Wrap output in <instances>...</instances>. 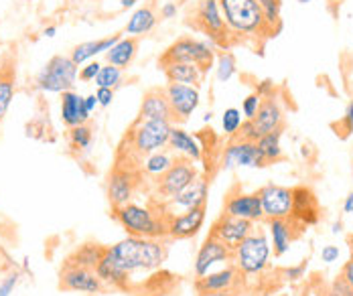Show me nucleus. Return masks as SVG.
Wrapping results in <instances>:
<instances>
[{
  "label": "nucleus",
  "instance_id": "nucleus-1",
  "mask_svg": "<svg viewBox=\"0 0 353 296\" xmlns=\"http://www.w3.org/2000/svg\"><path fill=\"white\" fill-rule=\"evenodd\" d=\"M169 256L167 240H146L128 235L116 246L106 248L96 266V274L110 288H124L137 272H152Z\"/></svg>",
  "mask_w": 353,
  "mask_h": 296
},
{
  "label": "nucleus",
  "instance_id": "nucleus-2",
  "mask_svg": "<svg viewBox=\"0 0 353 296\" xmlns=\"http://www.w3.org/2000/svg\"><path fill=\"white\" fill-rule=\"evenodd\" d=\"M116 222L128 235L146 240H167V213L161 205L148 201L146 205L128 203L120 209H114Z\"/></svg>",
  "mask_w": 353,
  "mask_h": 296
},
{
  "label": "nucleus",
  "instance_id": "nucleus-3",
  "mask_svg": "<svg viewBox=\"0 0 353 296\" xmlns=\"http://www.w3.org/2000/svg\"><path fill=\"white\" fill-rule=\"evenodd\" d=\"M234 39H270L258 0H217Z\"/></svg>",
  "mask_w": 353,
  "mask_h": 296
},
{
  "label": "nucleus",
  "instance_id": "nucleus-4",
  "mask_svg": "<svg viewBox=\"0 0 353 296\" xmlns=\"http://www.w3.org/2000/svg\"><path fill=\"white\" fill-rule=\"evenodd\" d=\"M173 130V122L169 120H137L134 126L128 130L126 134V142H128V156H126V165L120 167H128V162H137V167L141 169V162L144 156L163 150L169 145V136Z\"/></svg>",
  "mask_w": 353,
  "mask_h": 296
},
{
  "label": "nucleus",
  "instance_id": "nucleus-5",
  "mask_svg": "<svg viewBox=\"0 0 353 296\" xmlns=\"http://www.w3.org/2000/svg\"><path fill=\"white\" fill-rule=\"evenodd\" d=\"M270 254H272V246L268 242L266 231L260 225H254L246 240L232 252V264L244 276H256L268 268Z\"/></svg>",
  "mask_w": 353,
  "mask_h": 296
},
{
  "label": "nucleus",
  "instance_id": "nucleus-6",
  "mask_svg": "<svg viewBox=\"0 0 353 296\" xmlns=\"http://www.w3.org/2000/svg\"><path fill=\"white\" fill-rule=\"evenodd\" d=\"M189 25H193V29H197L199 33L208 35L213 45H219L223 49L236 41L223 21L217 0H197L193 8V21H189Z\"/></svg>",
  "mask_w": 353,
  "mask_h": 296
},
{
  "label": "nucleus",
  "instance_id": "nucleus-7",
  "mask_svg": "<svg viewBox=\"0 0 353 296\" xmlns=\"http://www.w3.org/2000/svg\"><path fill=\"white\" fill-rule=\"evenodd\" d=\"M197 177H199V171L193 165V160L179 156L165 175H161L157 181H152L154 183V195L150 197V201L157 205H165L167 201L176 197L181 191H185Z\"/></svg>",
  "mask_w": 353,
  "mask_h": 296
},
{
  "label": "nucleus",
  "instance_id": "nucleus-8",
  "mask_svg": "<svg viewBox=\"0 0 353 296\" xmlns=\"http://www.w3.org/2000/svg\"><path fill=\"white\" fill-rule=\"evenodd\" d=\"M77 79V65L68 55L51 57L45 67L37 75V87L49 94H63L71 92Z\"/></svg>",
  "mask_w": 353,
  "mask_h": 296
},
{
  "label": "nucleus",
  "instance_id": "nucleus-9",
  "mask_svg": "<svg viewBox=\"0 0 353 296\" xmlns=\"http://www.w3.org/2000/svg\"><path fill=\"white\" fill-rule=\"evenodd\" d=\"M169 61H183V63H193L199 65L203 72H208L215 61V51L208 41H199L193 37H181L163 53L159 63H169Z\"/></svg>",
  "mask_w": 353,
  "mask_h": 296
},
{
  "label": "nucleus",
  "instance_id": "nucleus-10",
  "mask_svg": "<svg viewBox=\"0 0 353 296\" xmlns=\"http://www.w3.org/2000/svg\"><path fill=\"white\" fill-rule=\"evenodd\" d=\"M141 183V171L116 165L114 171L110 173V179H108V199H110V205L114 209H120V207L132 203V199H134Z\"/></svg>",
  "mask_w": 353,
  "mask_h": 296
},
{
  "label": "nucleus",
  "instance_id": "nucleus-11",
  "mask_svg": "<svg viewBox=\"0 0 353 296\" xmlns=\"http://www.w3.org/2000/svg\"><path fill=\"white\" fill-rule=\"evenodd\" d=\"M59 288L70 293H85V295H100L106 286L92 268L71 266L65 264L59 276Z\"/></svg>",
  "mask_w": 353,
  "mask_h": 296
},
{
  "label": "nucleus",
  "instance_id": "nucleus-12",
  "mask_svg": "<svg viewBox=\"0 0 353 296\" xmlns=\"http://www.w3.org/2000/svg\"><path fill=\"white\" fill-rule=\"evenodd\" d=\"M264 220H288L292 215V189L281 185H264L260 191Z\"/></svg>",
  "mask_w": 353,
  "mask_h": 296
},
{
  "label": "nucleus",
  "instance_id": "nucleus-13",
  "mask_svg": "<svg viewBox=\"0 0 353 296\" xmlns=\"http://www.w3.org/2000/svg\"><path fill=\"white\" fill-rule=\"evenodd\" d=\"M221 167L223 169H234V167L260 169V167H266V162H264V158H262L256 142L234 138L228 147L223 148Z\"/></svg>",
  "mask_w": 353,
  "mask_h": 296
},
{
  "label": "nucleus",
  "instance_id": "nucleus-14",
  "mask_svg": "<svg viewBox=\"0 0 353 296\" xmlns=\"http://www.w3.org/2000/svg\"><path fill=\"white\" fill-rule=\"evenodd\" d=\"M223 213L240 218V220H248L252 223H258L264 220L262 213V203H260V193H244V191H232L225 197L223 203Z\"/></svg>",
  "mask_w": 353,
  "mask_h": 296
},
{
  "label": "nucleus",
  "instance_id": "nucleus-15",
  "mask_svg": "<svg viewBox=\"0 0 353 296\" xmlns=\"http://www.w3.org/2000/svg\"><path fill=\"white\" fill-rule=\"evenodd\" d=\"M254 225H256V223L248 222V220H240V218L221 213L212 225L210 235L217 237L221 244H225V246L234 252V250L246 240L248 233L254 229Z\"/></svg>",
  "mask_w": 353,
  "mask_h": 296
},
{
  "label": "nucleus",
  "instance_id": "nucleus-16",
  "mask_svg": "<svg viewBox=\"0 0 353 296\" xmlns=\"http://www.w3.org/2000/svg\"><path fill=\"white\" fill-rule=\"evenodd\" d=\"M242 286H244V274L234 264H228L225 268H221L217 272H210L195 280L197 295L219 293V290H240Z\"/></svg>",
  "mask_w": 353,
  "mask_h": 296
},
{
  "label": "nucleus",
  "instance_id": "nucleus-17",
  "mask_svg": "<svg viewBox=\"0 0 353 296\" xmlns=\"http://www.w3.org/2000/svg\"><path fill=\"white\" fill-rule=\"evenodd\" d=\"M167 100L173 108L175 122H185L189 120V116L199 108L201 96H199V87L195 85H185V83H169L165 87Z\"/></svg>",
  "mask_w": 353,
  "mask_h": 296
},
{
  "label": "nucleus",
  "instance_id": "nucleus-18",
  "mask_svg": "<svg viewBox=\"0 0 353 296\" xmlns=\"http://www.w3.org/2000/svg\"><path fill=\"white\" fill-rule=\"evenodd\" d=\"M208 193H210L208 181H205L203 177H197V179L187 187L185 191H181L176 197H173L171 201H167V203L161 205V207H163L165 213H169V215L183 213V211H191V209H199V207H205V203H208Z\"/></svg>",
  "mask_w": 353,
  "mask_h": 296
},
{
  "label": "nucleus",
  "instance_id": "nucleus-19",
  "mask_svg": "<svg viewBox=\"0 0 353 296\" xmlns=\"http://www.w3.org/2000/svg\"><path fill=\"white\" fill-rule=\"evenodd\" d=\"M203 223H205V207L183 211V213H175V215L167 213V233H169V240H173V242L191 240V237H195L199 233Z\"/></svg>",
  "mask_w": 353,
  "mask_h": 296
},
{
  "label": "nucleus",
  "instance_id": "nucleus-20",
  "mask_svg": "<svg viewBox=\"0 0 353 296\" xmlns=\"http://www.w3.org/2000/svg\"><path fill=\"white\" fill-rule=\"evenodd\" d=\"M321 215L317 197L311 189L307 187H294L292 189V215L290 220L301 225L303 229L309 225H315Z\"/></svg>",
  "mask_w": 353,
  "mask_h": 296
},
{
  "label": "nucleus",
  "instance_id": "nucleus-21",
  "mask_svg": "<svg viewBox=\"0 0 353 296\" xmlns=\"http://www.w3.org/2000/svg\"><path fill=\"white\" fill-rule=\"evenodd\" d=\"M225 262H232V250L225 244H221L217 237L208 235V240L201 244V248L195 256V276L201 278L212 272L213 266L225 264Z\"/></svg>",
  "mask_w": 353,
  "mask_h": 296
},
{
  "label": "nucleus",
  "instance_id": "nucleus-22",
  "mask_svg": "<svg viewBox=\"0 0 353 296\" xmlns=\"http://www.w3.org/2000/svg\"><path fill=\"white\" fill-rule=\"evenodd\" d=\"M283 120L284 112L281 108V102L274 96H266L258 108V114L252 118V124L258 130V134L264 136V134L283 130Z\"/></svg>",
  "mask_w": 353,
  "mask_h": 296
},
{
  "label": "nucleus",
  "instance_id": "nucleus-23",
  "mask_svg": "<svg viewBox=\"0 0 353 296\" xmlns=\"http://www.w3.org/2000/svg\"><path fill=\"white\" fill-rule=\"evenodd\" d=\"M270 229V246L276 258L284 256L290 250V244L301 235L303 227L296 225L290 218L288 220H268Z\"/></svg>",
  "mask_w": 353,
  "mask_h": 296
},
{
  "label": "nucleus",
  "instance_id": "nucleus-24",
  "mask_svg": "<svg viewBox=\"0 0 353 296\" xmlns=\"http://www.w3.org/2000/svg\"><path fill=\"white\" fill-rule=\"evenodd\" d=\"M141 120H169V122H175V116H173V108L167 100V94L165 89H148L142 98L141 104Z\"/></svg>",
  "mask_w": 353,
  "mask_h": 296
},
{
  "label": "nucleus",
  "instance_id": "nucleus-25",
  "mask_svg": "<svg viewBox=\"0 0 353 296\" xmlns=\"http://www.w3.org/2000/svg\"><path fill=\"white\" fill-rule=\"evenodd\" d=\"M90 118H92V114L85 110L83 96H79L73 89L61 94V122L68 128H75L79 124H88Z\"/></svg>",
  "mask_w": 353,
  "mask_h": 296
},
{
  "label": "nucleus",
  "instance_id": "nucleus-26",
  "mask_svg": "<svg viewBox=\"0 0 353 296\" xmlns=\"http://www.w3.org/2000/svg\"><path fill=\"white\" fill-rule=\"evenodd\" d=\"M167 148L173 150L176 156L189 158V160H193V162H199V160L203 158V147L197 142L195 136H191V134L185 132L183 128H175V126H173Z\"/></svg>",
  "mask_w": 353,
  "mask_h": 296
},
{
  "label": "nucleus",
  "instance_id": "nucleus-27",
  "mask_svg": "<svg viewBox=\"0 0 353 296\" xmlns=\"http://www.w3.org/2000/svg\"><path fill=\"white\" fill-rule=\"evenodd\" d=\"M159 65L163 67L169 83H185V85L199 87V83L203 81V75H205V72L199 65H193V63L169 61V63H159Z\"/></svg>",
  "mask_w": 353,
  "mask_h": 296
},
{
  "label": "nucleus",
  "instance_id": "nucleus-28",
  "mask_svg": "<svg viewBox=\"0 0 353 296\" xmlns=\"http://www.w3.org/2000/svg\"><path fill=\"white\" fill-rule=\"evenodd\" d=\"M176 158H179V156H176L173 150L163 148V150H157V152H152V154L144 156L139 171H141L142 177L157 181L161 175H165V173L173 167V162H175Z\"/></svg>",
  "mask_w": 353,
  "mask_h": 296
},
{
  "label": "nucleus",
  "instance_id": "nucleus-29",
  "mask_svg": "<svg viewBox=\"0 0 353 296\" xmlns=\"http://www.w3.org/2000/svg\"><path fill=\"white\" fill-rule=\"evenodd\" d=\"M120 35H110V37L98 39V41H85V43H79L73 51H71V59L73 63L79 67L83 63H90L94 57H98L100 53H108L118 41H120Z\"/></svg>",
  "mask_w": 353,
  "mask_h": 296
},
{
  "label": "nucleus",
  "instance_id": "nucleus-30",
  "mask_svg": "<svg viewBox=\"0 0 353 296\" xmlns=\"http://www.w3.org/2000/svg\"><path fill=\"white\" fill-rule=\"evenodd\" d=\"M137 49H139V41L134 37L120 39L110 51L106 53V61L114 67H120V70H126L134 57H137Z\"/></svg>",
  "mask_w": 353,
  "mask_h": 296
},
{
  "label": "nucleus",
  "instance_id": "nucleus-31",
  "mask_svg": "<svg viewBox=\"0 0 353 296\" xmlns=\"http://www.w3.org/2000/svg\"><path fill=\"white\" fill-rule=\"evenodd\" d=\"M104 250H106V248H102V246H98V244H85V246H79V248L71 254L70 258H68L65 264L96 270L98 262H100L102 256H104Z\"/></svg>",
  "mask_w": 353,
  "mask_h": 296
},
{
  "label": "nucleus",
  "instance_id": "nucleus-32",
  "mask_svg": "<svg viewBox=\"0 0 353 296\" xmlns=\"http://www.w3.org/2000/svg\"><path fill=\"white\" fill-rule=\"evenodd\" d=\"M157 25V14L150 8H139L126 23V35L130 37H139V35H146L154 29Z\"/></svg>",
  "mask_w": 353,
  "mask_h": 296
},
{
  "label": "nucleus",
  "instance_id": "nucleus-33",
  "mask_svg": "<svg viewBox=\"0 0 353 296\" xmlns=\"http://www.w3.org/2000/svg\"><path fill=\"white\" fill-rule=\"evenodd\" d=\"M281 138H283V130H276V132H270V134H264L258 138V150L264 158L266 165L270 162H276L283 158V145H281Z\"/></svg>",
  "mask_w": 353,
  "mask_h": 296
},
{
  "label": "nucleus",
  "instance_id": "nucleus-34",
  "mask_svg": "<svg viewBox=\"0 0 353 296\" xmlns=\"http://www.w3.org/2000/svg\"><path fill=\"white\" fill-rule=\"evenodd\" d=\"M258 4H260V10L264 14L268 31L272 33V37H276V33L283 27V17H281L283 0H258Z\"/></svg>",
  "mask_w": 353,
  "mask_h": 296
},
{
  "label": "nucleus",
  "instance_id": "nucleus-35",
  "mask_svg": "<svg viewBox=\"0 0 353 296\" xmlns=\"http://www.w3.org/2000/svg\"><path fill=\"white\" fill-rule=\"evenodd\" d=\"M14 98V75L12 70H0V120L6 116V112Z\"/></svg>",
  "mask_w": 353,
  "mask_h": 296
},
{
  "label": "nucleus",
  "instance_id": "nucleus-36",
  "mask_svg": "<svg viewBox=\"0 0 353 296\" xmlns=\"http://www.w3.org/2000/svg\"><path fill=\"white\" fill-rule=\"evenodd\" d=\"M215 70H217V79H219V81H230V79L236 75V72H238L236 57H234L230 51L219 53V55H217V65H215Z\"/></svg>",
  "mask_w": 353,
  "mask_h": 296
},
{
  "label": "nucleus",
  "instance_id": "nucleus-37",
  "mask_svg": "<svg viewBox=\"0 0 353 296\" xmlns=\"http://www.w3.org/2000/svg\"><path fill=\"white\" fill-rule=\"evenodd\" d=\"M122 81V70L120 67H114V65H102L100 74L96 77V85L98 87H110V89H116Z\"/></svg>",
  "mask_w": 353,
  "mask_h": 296
},
{
  "label": "nucleus",
  "instance_id": "nucleus-38",
  "mask_svg": "<svg viewBox=\"0 0 353 296\" xmlns=\"http://www.w3.org/2000/svg\"><path fill=\"white\" fill-rule=\"evenodd\" d=\"M92 140H94V132H92V128H90L88 124H79V126H75V128H71L70 130L71 147L77 148V150L90 148Z\"/></svg>",
  "mask_w": 353,
  "mask_h": 296
},
{
  "label": "nucleus",
  "instance_id": "nucleus-39",
  "mask_svg": "<svg viewBox=\"0 0 353 296\" xmlns=\"http://www.w3.org/2000/svg\"><path fill=\"white\" fill-rule=\"evenodd\" d=\"M242 124H244V116H242V112L238 110V108H228V110L223 112L221 128H223V132L228 136H236L238 130L242 128Z\"/></svg>",
  "mask_w": 353,
  "mask_h": 296
},
{
  "label": "nucleus",
  "instance_id": "nucleus-40",
  "mask_svg": "<svg viewBox=\"0 0 353 296\" xmlns=\"http://www.w3.org/2000/svg\"><path fill=\"white\" fill-rule=\"evenodd\" d=\"M262 100H264V98H262L258 92L250 94L246 100H244V104H242V114H244V118H246V120H252V118L258 114V108H260Z\"/></svg>",
  "mask_w": 353,
  "mask_h": 296
},
{
  "label": "nucleus",
  "instance_id": "nucleus-41",
  "mask_svg": "<svg viewBox=\"0 0 353 296\" xmlns=\"http://www.w3.org/2000/svg\"><path fill=\"white\" fill-rule=\"evenodd\" d=\"M100 70H102V65L98 63V61H90V63H85L81 70H79V79L81 81H96V77L100 74Z\"/></svg>",
  "mask_w": 353,
  "mask_h": 296
},
{
  "label": "nucleus",
  "instance_id": "nucleus-42",
  "mask_svg": "<svg viewBox=\"0 0 353 296\" xmlns=\"http://www.w3.org/2000/svg\"><path fill=\"white\" fill-rule=\"evenodd\" d=\"M19 278H21V274H19V272L8 274V276L0 282V296L12 295V293H14V288H17V284H19Z\"/></svg>",
  "mask_w": 353,
  "mask_h": 296
},
{
  "label": "nucleus",
  "instance_id": "nucleus-43",
  "mask_svg": "<svg viewBox=\"0 0 353 296\" xmlns=\"http://www.w3.org/2000/svg\"><path fill=\"white\" fill-rule=\"evenodd\" d=\"M329 296H353V290L347 286V282L339 276L335 282H333V286H331V293Z\"/></svg>",
  "mask_w": 353,
  "mask_h": 296
},
{
  "label": "nucleus",
  "instance_id": "nucleus-44",
  "mask_svg": "<svg viewBox=\"0 0 353 296\" xmlns=\"http://www.w3.org/2000/svg\"><path fill=\"white\" fill-rule=\"evenodd\" d=\"M96 98H98V104L102 108H108L114 102V89H110V87H98L96 89Z\"/></svg>",
  "mask_w": 353,
  "mask_h": 296
},
{
  "label": "nucleus",
  "instance_id": "nucleus-45",
  "mask_svg": "<svg viewBox=\"0 0 353 296\" xmlns=\"http://www.w3.org/2000/svg\"><path fill=\"white\" fill-rule=\"evenodd\" d=\"M321 260H323L325 264L337 262V260H339V248H337V246H325L323 252H321Z\"/></svg>",
  "mask_w": 353,
  "mask_h": 296
},
{
  "label": "nucleus",
  "instance_id": "nucleus-46",
  "mask_svg": "<svg viewBox=\"0 0 353 296\" xmlns=\"http://www.w3.org/2000/svg\"><path fill=\"white\" fill-rule=\"evenodd\" d=\"M341 278L347 282V286L353 290V254L350 262H345V266H343V270H341Z\"/></svg>",
  "mask_w": 353,
  "mask_h": 296
},
{
  "label": "nucleus",
  "instance_id": "nucleus-47",
  "mask_svg": "<svg viewBox=\"0 0 353 296\" xmlns=\"http://www.w3.org/2000/svg\"><path fill=\"white\" fill-rule=\"evenodd\" d=\"M303 274H305V264L294 266V268H286V270H284V276H286L288 280H299V278H303Z\"/></svg>",
  "mask_w": 353,
  "mask_h": 296
},
{
  "label": "nucleus",
  "instance_id": "nucleus-48",
  "mask_svg": "<svg viewBox=\"0 0 353 296\" xmlns=\"http://www.w3.org/2000/svg\"><path fill=\"white\" fill-rule=\"evenodd\" d=\"M176 17V4L175 2H165L161 6V19H175Z\"/></svg>",
  "mask_w": 353,
  "mask_h": 296
},
{
  "label": "nucleus",
  "instance_id": "nucleus-49",
  "mask_svg": "<svg viewBox=\"0 0 353 296\" xmlns=\"http://www.w3.org/2000/svg\"><path fill=\"white\" fill-rule=\"evenodd\" d=\"M83 104H85V110L90 112V114H92V112L100 106V104H98V98H96V94H92V96H85V98H83Z\"/></svg>",
  "mask_w": 353,
  "mask_h": 296
},
{
  "label": "nucleus",
  "instance_id": "nucleus-50",
  "mask_svg": "<svg viewBox=\"0 0 353 296\" xmlns=\"http://www.w3.org/2000/svg\"><path fill=\"white\" fill-rule=\"evenodd\" d=\"M343 126L347 128V132H353V102L347 106L345 118H343Z\"/></svg>",
  "mask_w": 353,
  "mask_h": 296
},
{
  "label": "nucleus",
  "instance_id": "nucleus-51",
  "mask_svg": "<svg viewBox=\"0 0 353 296\" xmlns=\"http://www.w3.org/2000/svg\"><path fill=\"white\" fill-rule=\"evenodd\" d=\"M199 296H242V290H219V293H203Z\"/></svg>",
  "mask_w": 353,
  "mask_h": 296
},
{
  "label": "nucleus",
  "instance_id": "nucleus-52",
  "mask_svg": "<svg viewBox=\"0 0 353 296\" xmlns=\"http://www.w3.org/2000/svg\"><path fill=\"white\" fill-rule=\"evenodd\" d=\"M343 211L345 213H353V193H350L343 201Z\"/></svg>",
  "mask_w": 353,
  "mask_h": 296
},
{
  "label": "nucleus",
  "instance_id": "nucleus-53",
  "mask_svg": "<svg viewBox=\"0 0 353 296\" xmlns=\"http://www.w3.org/2000/svg\"><path fill=\"white\" fill-rule=\"evenodd\" d=\"M55 33H57V27H53V25H51V27H47V29L43 31V35H45V37H55Z\"/></svg>",
  "mask_w": 353,
  "mask_h": 296
},
{
  "label": "nucleus",
  "instance_id": "nucleus-54",
  "mask_svg": "<svg viewBox=\"0 0 353 296\" xmlns=\"http://www.w3.org/2000/svg\"><path fill=\"white\" fill-rule=\"evenodd\" d=\"M137 2H139V0H120V6H122V8H132Z\"/></svg>",
  "mask_w": 353,
  "mask_h": 296
},
{
  "label": "nucleus",
  "instance_id": "nucleus-55",
  "mask_svg": "<svg viewBox=\"0 0 353 296\" xmlns=\"http://www.w3.org/2000/svg\"><path fill=\"white\" fill-rule=\"evenodd\" d=\"M337 231H341V223H335L333 225V233H337Z\"/></svg>",
  "mask_w": 353,
  "mask_h": 296
},
{
  "label": "nucleus",
  "instance_id": "nucleus-56",
  "mask_svg": "<svg viewBox=\"0 0 353 296\" xmlns=\"http://www.w3.org/2000/svg\"><path fill=\"white\" fill-rule=\"evenodd\" d=\"M347 244H350V250H352V254H353V233L350 235V240H347Z\"/></svg>",
  "mask_w": 353,
  "mask_h": 296
},
{
  "label": "nucleus",
  "instance_id": "nucleus-57",
  "mask_svg": "<svg viewBox=\"0 0 353 296\" xmlns=\"http://www.w3.org/2000/svg\"><path fill=\"white\" fill-rule=\"evenodd\" d=\"M299 2H303V4H307V2H311V0H299Z\"/></svg>",
  "mask_w": 353,
  "mask_h": 296
}]
</instances>
